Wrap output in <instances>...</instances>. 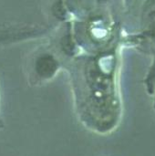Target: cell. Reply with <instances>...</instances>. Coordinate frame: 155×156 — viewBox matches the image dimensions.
<instances>
[{
  "label": "cell",
  "instance_id": "1",
  "mask_svg": "<svg viewBox=\"0 0 155 156\" xmlns=\"http://www.w3.org/2000/svg\"><path fill=\"white\" fill-rule=\"evenodd\" d=\"M4 127H5V123H4V122H3V119H2L1 113H0V130H2Z\"/></svg>",
  "mask_w": 155,
  "mask_h": 156
},
{
  "label": "cell",
  "instance_id": "2",
  "mask_svg": "<svg viewBox=\"0 0 155 156\" xmlns=\"http://www.w3.org/2000/svg\"><path fill=\"white\" fill-rule=\"evenodd\" d=\"M154 109H155V105H154Z\"/></svg>",
  "mask_w": 155,
  "mask_h": 156
}]
</instances>
